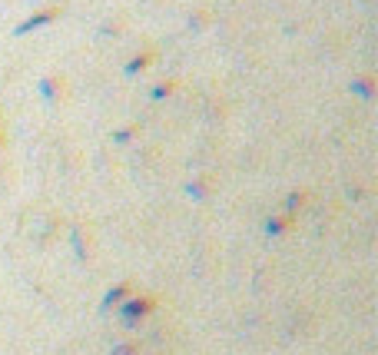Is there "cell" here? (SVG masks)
I'll return each instance as SVG.
<instances>
[{
	"label": "cell",
	"mask_w": 378,
	"mask_h": 355,
	"mask_svg": "<svg viewBox=\"0 0 378 355\" xmlns=\"http://www.w3.org/2000/svg\"><path fill=\"white\" fill-rule=\"evenodd\" d=\"M0 140H3V133H0Z\"/></svg>",
	"instance_id": "52a82bcc"
},
{
	"label": "cell",
	"mask_w": 378,
	"mask_h": 355,
	"mask_svg": "<svg viewBox=\"0 0 378 355\" xmlns=\"http://www.w3.org/2000/svg\"><path fill=\"white\" fill-rule=\"evenodd\" d=\"M153 56H156V54H153V50H150V54H143V56H136V60H130V67H126V70H130V74H136V70H143V67L150 63Z\"/></svg>",
	"instance_id": "3957f363"
},
{
	"label": "cell",
	"mask_w": 378,
	"mask_h": 355,
	"mask_svg": "<svg viewBox=\"0 0 378 355\" xmlns=\"http://www.w3.org/2000/svg\"><path fill=\"white\" fill-rule=\"evenodd\" d=\"M150 309H153V299H146V296H143V299H130V302H123V305H120V312H123V319H126L130 325L136 322V319L146 316Z\"/></svg>",
	"instance_id": "6da1fadb"
},
{
	"label": "cell",
	"mask_w": 378,
	"mask_h": 355,
	"mask_svg": "<svg viewBox=\"0 0 378 355\" xmlns=\"http://www.w3.org/2000/svg\"><path fill=\"white\" fill-rule=\"evenodd\" d=\"M60 14V7L57 3H54V7H47V10H37V14H34V17L27 20V23H20L17 27V34H27V30H34V27H40V23H50V20L57 17Z\"/></svg>",
	"instance_id": "7a4b0ae2"
},
{
	"label": "cell",
	"mask_w": 378,
	"mask_h": 355,
	"mask_svg": "<svg viewBox=\"0 0 378 355\" xmlns=\"http://www.w3.org/2000/svg\"><path fill=\"white\" fill-rule=\"evenodd\" d=\"M170 90H173V83H159V87L153 90V94H156V96H163V94H170Z\"/></svg>",
	"instance_id": "8992f818"
},
{
	"label": "cell",
	"mask_w": 378,
	"mask_h": 355,
	"mask_svg": "<svg viewBox=\"0 0 378 355\" xmlns=\"http://www.w3.org/2000/svg\"><path fill=\"white\" fill-rule=\"evenodd\" d=\"M126 292H130V286H120V289H116V292H110V296H107V305H116V302L123 299V296H126Z\"/></svg>",
	"instance_id": "277c9868"
},
{
	"label": "cell",
	"mask_w": 378,
	"mask_h": 355,
	"mask_svg": "<svg viewBox=\"0 0 378 355\" xmlns=\"http://www.w3.org/2000/svg\"><path fill=\"white\" fill-rule=\"evenodd\" d=\"M133 352H136V345H130V342H126V345H116L110 355H133Z\"/></svg>",
	"instance_id": "5b68a950"
}]
</instances>
